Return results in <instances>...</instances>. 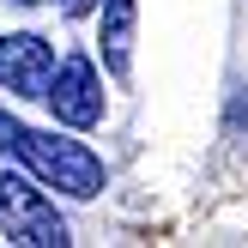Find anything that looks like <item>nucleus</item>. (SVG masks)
Returning <instances> with one entry per match:
<instances>
[{
	"instance_id": "1",
	"label": "nucleus",
	"mask_w": 248,
	"mask_h": 248,
	"mask_svg": "<svg viewBox=\"0 0 248 248\" xmlns=\"http://www.w3.org/2000/svg\"><path fill=\"white\" fill-rule=\"evenodd\" d=\"M0 152L24 157V164H31L36 176L48 182V188H61V194H79V200L103 194V164H97V157L85 152L79 140L36 133V127H24V121H12L6 109H0Z\"/></svg>"
},
{
	"instance_id": "4",
	"label": "nucleus",
	"mask_w": 248,
	"mask_h": 248,
	"mask_svg": "<svg viewBox=\"0 0 248 248\" xmlns=\"http://www.w3.org/2000/svg\"><path fill=\"white\" fill-rule=\"evenodd\" d=\"M48 67H55V48L43 36L18 31V36H0V85L18 97H43L48 85Z\"/></svg>"
},
{
	"instance_id": "3",
	"label": "nucleus",
	"mask_w": 248,
	"mask_h": 248,
	"mask_svg": "<svg viewBox=\"0 0 248 248\" xmlns=\"http://www.w3.org/2000/svg\"><path fill=\"white\" fill-rule=\"evenodd\" d=\"M43 97L55 109V121H67V127H97L103 121V85H97V67L85 55H67L61 67H48Z\"/></svg>"
},
{
	"instance_id": "5",
	"label": "nucleus",
	"mask_w": 248,
	"mask_h": 248,
	"mask_svg": "<svg viewBox=\"0 0 248 248\" xmlns=\"http://www.w3.org/2000/svg\"><path fill=\"white\" fill-rule=\"evenodd\" d=\"M103 61H109V73H127V61H133V0H109L103 6Z\"/></svg>"
},
{
	"instance_id": "7",
	"label": "nucleus",
	"mask_w": 248,
	"mask_h": 248,
	"mask_svg": "<svg viewBox=\"0 0 248 248\" xmlns=\"http://www.w3.org/2000/svg\"><path fill=\"white\" fill-rule=\"evenodd\" d=\"M24 6H36V0H24Z\"/></svg>"
},
{
	"instance_id": "6",
	"label": "nucleus",
	"mask_w": 248,
	"mask_h": 248,
	"mask_svg": "<svg viewBox=\"0 0 248 248\" xmlns=\"http://www.w3.org/2000/svg\"><path fill=\"white\" fill-rule=\"evenodd\" d=\"M61 6H67V12H73V18H79V12H91V6H97V0H61Z\"/></svg>"
},
{
	"instance_id": "2",
	"label": "nucleus",
	"mask_w": 248,
	"mask_h": 248,
	"mask_svg": "<svg viewBox=\"0 0 248 248\" xmlns=\"http://www.w3.org/2000/svg\"><path fill=\"white\" fill-rule=\"evenodd\" d=\"M0 236L24 242V248H61L67 242V224H61V212L24 176H0Z\"/></svg>"
}]
</instances>
